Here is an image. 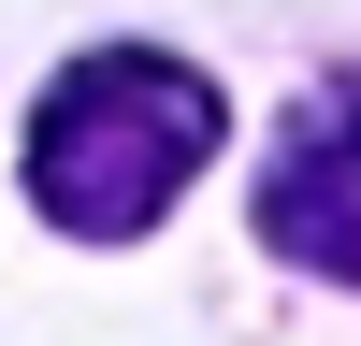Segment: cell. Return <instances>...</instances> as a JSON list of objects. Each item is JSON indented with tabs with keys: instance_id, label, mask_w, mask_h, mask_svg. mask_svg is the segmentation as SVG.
<instances>
[{
	"instance_id": "obj_1",
	"label": "cell",
	"mask_w": 361,
	"mask_h": 346,
	"mask_svg": "<svg viewBox=\"0 0 361 346\" xmlns=\"http://www.w3.org/2000/svg\"><path fill=\"white\" fill-rule=\"evenodd\" d=\"M217 130L231 115H217V86H202L188 58L102 44V58H73V72L44 86V115H29V202H44L58 231H87V245H130V231L217 159Z\"/></svg>"
},
{
	"instance_id": "obj_2",
	"label": "cell",
	"mask_w": 361,
	"mask_h": 346,
	"mask_svg": "<svg viewBox=\"0 0 361 346\" xmlns=\"http://www.w3.org/2000/svg\"><path fill=\"white\" fill-rule=\"evenodd\" d=\"M260 231H275L304 274H347L361 288V86H333V101L289 115L275 173H260Z\"/></svg>"
}]
</instances>
